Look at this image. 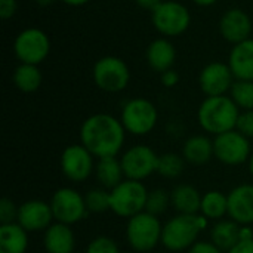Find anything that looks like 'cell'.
Here are the masks:
<instances>
[{
	"instance_id": "1",
	"label": "cell",
	"mask_w": 253,
	"mask_h": 253,
	"mask_svg": "<svg viewBox=\"0 0 253 253\" xmlns=\"http://www.w3.org/2000/svg\"><path fill=\"white\" fill-rule=\"evenodd\" d=\"M125 126L110 114H93L87 117L80 129L82 145L95 157H116L125 142Z\"/></svg>"
},
{
	"instance_id": "2",
	"label": "cell",
	"mask_w": 253,
	"mask_h": 253,
	"mask_svg": "<svg viewBox=\"0 0 253 253\" xmlns=\"http://www.w3.org/2000/svg\"><path fill=\"white\" fill-rule=\"evenodd\" d=\"M240 111L236 102L225 96H208L197 113L200 126L213 135H221L234 130L237 126Z\"/></svg>"
},
{
	"instance_id": "3",
	"label": "cell",
	"mask_w": 253,
	"mask_h": 253,
	"mask_svg": "<svg viewBox=\"0 0 253 253\" xmlns=\"http://www.w3.org/2000/svg\"><path fill=\"white\" fill-rule=\"evenodd\" d=\"M205 227L206 218L199 215H178L163 225L162 245L173 252L191 249Z\"/></svg>"
},
{
	"instance_id": "4",
	"label": "cell",
	"mask_w": 253,
	"mask_h": 253,
	"mask_svg": "<svg viewBox=\"0 0 253 253\" xmlns=\"http://www.w3.org/2000/svg\"><path fill=\"white\" fill-rule=\"evenodd\" d=\"M148 191L141 181L126 179L110 191V211L122 218H132L145 211Z\"/></svg>"
},
{
	"instance_id": "5",
	"label": "cell",
	"mask_w": 253,
	"mask_h": 253,
	"mask_svg": "<svg viewBox=\"0 0 253 253\" xmlns=\"http://www.w3.org/2000/svg\"><path fill=\"white\" fill-rule=\"evenodd\" d=\"M163 227L157 216L141 212L132 218H129L126 237L129 245L138 252H148L154 249L162 242Z\"/></svg>"
},
{
	"instance_id": "6",
	"label": "cell",
	"mask_w": 253,
	"mask_h": 253,
	"mask_svg": "<svg viewBox=\"0 0 253 253\" xmlns=\"http://www.w3.org/2000/svg\"><path fill=\"white\" fill-rule=\"evenodd\" d=\"M93 80L99 89L116 93L127 86L130 71L123 59L117 56H104L93 65Z\"/></svg>"
},
{
	"instance_id": "7",
	"label": "cell",
	"mask_w": 253,
	"mask_h": 253,
	"mask_svg": "<svg viewBox=\"0 0 253 253\" xmlns=\"http://www.w3.org/2000/svg\"><path fill=\"white\" fill-rule=\"evenodd\" d=\"M157 108L145 98H135L125 104L122 111V123L125 129L133 135H145L151 132L157 123Z\"/></svg>"
},
{
	"instance_id": "8",
	"label": "cell",
	"mask_w": 253,
	"mask_h": 253,
	"mask_svg": "<svg viewBox=\"0 0 253 253\" xmlns=\"http://www.w3.org/2000/svg\"><path fill=\"white\" fill-rule=\"evenodd\" d=\"M191 22L190 10L178 1H162L153 10V24L156 30L165 36H179L182 34Z\"/></svg>"
},
{
	"instance_id": "9",
	"label": "cell",
	"mask_w": 253,
	"mask_h": 253,
	"mask_svg": "<svg viewBox=\"0 0 253 253\" xmlns=\"http://www.w3.org/2000/svg\"><path fill=\"white\" fill-rule=\"evenodd\" d=\"M13 50L22 64L37 65L47 58L50 42L44 31L39 28H27L15 39Z\"/></svg>"
},
{
	"instance_id": "10",
	"label": "cell",
	"mask_w": 253,
	"mask_h": 253,
	"mask_svg": "<svg viewBox=\"0 0 253 253\" xmlns=\"http://www.w3.org/2000/svg\"><path fill=\"white\" fill-rule=\"evenodd\" d=\"M213 153L221 163L230 166L242 165L248 162V159H251L249 138H246L236 129L216 135L213 141Z\"/></svg>"
},
{
	"instance_id": "11",
	"label": "cell",
	"mask_w": 253,
	"mask_h": 253,
	"mask_svg": "<svg viewBox=\"0 0 253 253\" xmlns=\"http://www.w3.org/2000/svg\"><path fill=\"white\" fill-rule=\"evenodd\" d=\"M49 205L52 208L53 219L65 225L79 222L86 216L87 212L84 197H82L73 188H59L55 191Z\"/></svg>"
},
{
	"instance_id": "12",
	"label": "cell",
	"mask_w": 253,
	"mask_h": 253,
	"mask_svg": "<svg viewBox=\"0 0 253 253\" xmlns=\"http://www.w3.org/2000/svg\"><path fill=\"white\" fill-rule=\"evenodd\" d=\"M120 163L127 179L142 181L157 172L159 156L147 145H135L123 154Z\"/></svg>"
},
{
	"instance_id": "13",
	"label": "cell",
	"mask_w": 253,
	"mask_h": 253,
	"mask_svg": "<svg viewBox=\"0 0 253 253\" xmlns=\"http://www.w3.org/2000/svg\"><path fill=\"white\" fill-rule=\"evenodd\" d=\"M61 169L70 181H84L93 170V154L82 144L70 145L61 156Z\"/></svg>"
},
{
	"instance_id": "14",
	"label": "cell",
	"mask_w": 253,
	"mask_h": 253,
	"mask_svg": "<svg viewBox=\"0 0 253 253\" xmlns=\"http://www.w3.org/2000/svg\"><path fill=\"white\" fill-rule=\"evenodd\" d=\"M53 213L50 205L42 200H30L19 206L16 222L27 231H43L47 230L52 224Z\"/></svg>"
},
{
	"instance_id": "15",
	"label": "cell",
	"mask_w": 253,
	"mask_h": 253,
	"mask_svg": "<svg viewBox=\"0 0 253 253\" xmlns=\"http://www.w3.org/2000/svg\"><path fill=\"white\" fill-rule=\"evenodd\" d=\"M233 71L230 65L222 62H212L200 73V87L208 96H221L233 86Z\"/></svg>"
},
{
	"instance_id": "16",
	"label": "cell",
	"mask_w": 253,
	"mask_h": 253,
	"mask_svg": "<svg viewBox=\"0 0 253 253\" xmlns=\"http://www.w3.org/2000/svg\"><path fill=\"white\" fill-rule=\"evenodd\" d=\"M219 30L225 40L237 44L249 39V34L252 31L251 16L242 9H230L221 18Z\"/></svg>"
},
{
	"instance_id": "17",
	"label": "cell",
	"mask_w": 253,
	"mask_h": 253,
	"mask_svg": "<svg viewBox=\"0 0 253 253\" xmlns=\"http://www.w3.org/2000/svg\"><path fill=\"white\" fill-rule=\"evenodd\" d=\"M228 215L237 224H252L253 185H239L228 194Z\"/></svg>"
},
{
	"instance_id": "18",
	"label": "cell",
	"mask_w": 253,
	"mask_h": 253,
	"mask_svg": "<svg viewBox=\"0 0 253 253\" xmlns=\"http://www.w3.org/2000/svg\"><path fill=\"white\" fill-rule=\"evenodd\" d=\"M228 65L237 80L253 82V39L234 44Z\"/></svg>"
},
{
	"instance_id": "19",
	"label": "cell",
	"mask_w": 253,
	"mask_h": 253,
	"mask_svg": "<svg viewBox=\"0 0 253 253\" xmlns=\"http://www.w3.org/2000/svg\"><path fill=\"white\" fill-rule=\"evenodd\" d=\"M44 249L47 253H73L76 240L70 225L56 222L44 231Z\"/></svg>"
},
{
	"instance_id": "20",
	"label": "cell",
	"mask_w": 253,
	"mask_h": 253,
	"mask_svg": "<svg viewBox=\"0 0 253 253\" xmlns=\"http://www.w3.org/2000/svg\"><path fill=\"white\" fill-rule=\"evenodd\" d=\"M176 50L173 44L166 39H157L150 43L147 49V61L148 65L159 73H165L172 68L175 64Z\"/></svg>"
},
{
	"instance_id": "21",
	"label": "cell",
	"mask_w": 253,
	"mask_h": 253,
	"mask_svg": "<svg viewBox=\"0 0 253 253\" xmlns=\"http://www.w3.org/2000/svg\"><path fill=\"white\" fill-rule=\"evenodd\" d=\"M202 196L191 185H178L172 194L170 202L179 215H197L202 209Z\"/></svg>"
},
{
	"instance_id": "22",
	"label": "cell",
	"mask_w": 253,
	"mask_h": 253,
	"mask_svg": "<svg viewBox=\"0 0 253 253\" xmlns=\"http://www.w3.org/2000/svg\"><path fill=\"white\" fill-rule=\"evenodd\" d=\"M27 246V231L18 222L0 225V253H25Z\"/></svg>"
},
{
	"instance_id": "23",
	"label": "cell",
	"mask_w": 253,
	"mask_h": 253,
	"mask_svg": "<svg viewBox=\"0 0 253 253\" xmlns=\"http://www.w3.org/2000/svg\"><path fill=\"white\" fill-rule=\"evenodd\" d=\"M212 243L221 251L230 252L243 236V228L236 221H221L212 228Z\"/></svg>"
},
{
	"instance_id": "24",
	"label": "cell",
	"mask_w": 253,
	"mask_h": 253,
	"mask_svg": "<svg viewBox=\"0 0 253 253\" xmlns=\"http://www.w3.org/2000/svg\"><path fill=\"white\" fill-rule=\"evenodd\" d=\"M212 156H215L213 142L209 138L196 135L187 139L184 145V159L187 162L193 165H205L212 159Z\"/></svg>"
},
{
	"instance_id": "25",
	"label": "cell",
	"mask_w": 253,
	"mask_h": 253,
	"mask_svg": "<svg viewBox=\"0 0 253 253\" xmlns=\"http://www.w3.org/2000/svg\"><path fill=\"white\" fill-rule=\"evenodd\" d=\"M123 168L122 163L116 157H105L99 159L96 165V178L101 182V185L107 190L116 188L122 182L123 176Z\"/></svg>"
},
{
	"instance_id": "26",
	"label": "cell",
	"mask_w": 253,
	"mask_h": 253,
	"mask_svg": "<svg viewBox=\"0 0 253 253\" xmlns=\"http://www.w3.org/2000/svg\"><path fill=\"white\" fill-rule=\"evenodd\" d=\"M13 83L24 93L36 92L42 84V73L37 65L21 64L13 73Z\"/></svg>"
},
{
	"instance_id": "27",
	"label": "cell",
	"mask_w": 253,
	"mask_h": 253,
	"mask_svg": "<svg viewBox=\"0 0 253 253\" xmlns=\"http://www.w3.org/2000/svg\"><path fill=\"white\" fill-rule=\"evenodd\" d=\"M202 213L209 219H221L228 213V196L221 191H209L202 199Z\"/></svg>"
},
{
	"instance_id": "28",
	"label": "cell",
	"mask_w": 253,
	"mask_h": 253,
	"mask_svg": "<svg viewBox=\"0 0 253 253\" xmlns=\"http://www.w3.org/2000/svg\"><path fill=\"white\" fill-rule=\"evenodd\" d=\"M184 170V159L175 153H166L159 156L157 163V173L165 178H178Z\"/></svg>"
},
{
	"instance_id": "29",
	"label": "cell",
	"mask_w": 253,
	"mask_h": 253,
	"mask_svg": "<svg viewBox=\"0 0 253 253\" xmlns=\"http://www.w3.org/2000/svg\"><path fill=\"white\" fill-rule=\"evenodd\" d=\"M231 99L239 108L253 110V82L237 80L231 86Z\"/></svg>"
},
{
	"instance_id": "30",
	"label": "cell",
	"mask_w": 253,
	"mask_h": 253,
	"mask_svg": "<svg viewBox=\"0 0 253 253\" xmlns=\"http://www.w3.org/2000/svg\"><path fill=\"white\" fill-rule=\"evenodd\" d=\"M84 203L87 212L101 213L110 209V193L104 188H95L86 193Z\"/></svg>"
},
{
	"instance_id": "31",
	"label": "cell",
	"mask_w": 253,
	"mask_h": 253,
	"mask_svg": "<svg viewBox=\"0 0 253 253\" xmlns=\"http://www.w3.org/2000/svg\"><path fill=\"white\" fill-rule=\"evenodd\" d=\"M169 205V196L165 190H154L148 193L147 197V205H145V212L159 216L163 212H166Z\"/></svg>"
},
{
	"instance_id": "32",
	"label": "cell",
	"mask_w": 253,
	"mask_h": 253,
	"mask_svg": "<svg viewBox=\"0 0 253 253\" xmlns=\"http://www.w3.org/2000/svg\"><path fill=\"white\" fill-rule=\"evenodd\" d=\"M86 253H120V251L113 239L99 236L89 243Z\"/></svg>"
},
{
	"instance_id": "33",
	"label": "cell",
	"mask_w": 253,
	"mask_h": 253,
	"mask_svg": "<svg viewBox=\"0 0 253 253\" xmlns=\"http://www.w3.org/2000/svg\"><path fill=\"white\" fill-rule=\"evenodd\" d=\"M18 209L15 203L9 199H3L0 202V222L1 225L13 224L15 219H18Z\"/></svg>"
},
{
	"instance_id": "34",
	"label": "cell",
	"mask_w": 253,
	"mask_h": 253,
	"mask_svg": "<svg viewBox=\"0 0 253 253\" xmlns=\"http://www.w3.org/2000/svg\"><path fill=\"white\" fill-rule=\"evenodd\" d=\"M236 130H239L246 138H253V110H246L240 113Z\"/></svg>"
},
{
	"instance_id": "35",
	"label": "cell",
	"mask_w": 253,
	"mask_h": 253,
	"mask_svg": "<svg viewBox=\"0 0 253 253\" xmlns=\"http://www.w3.org/2000/svg\"><path fill=\"white\" fill-rule=\"evenodd\" d=\"M18 9L16 0H0V16L1 19H9L15 15Z\"/></svg>"
},
{
	"instance_id": "36",
	"label": "cell",
	"mask_w": 253,
	"mask_h": 253,
	"mask_svg": "<svg viewBox=\"0 0 253 253\" xmlns=\"http://www.w3.org/2000/svg\"><path fill=\"white\" fill-rule=\"evenodd\" d=\"M190 253H222L219 248H216L213 243L209 242H197L191 249Z\"/></svg>"
},
{
	"instance_id": "37",
	"label": "cell",
	"mask_w": 253,
	"mask_h": 253,
	"mask_svg": "<svg viewBox=\"0 0 253 253\" xmlns=\"http://www.w3.org/2000/svg\"><path fill=\"white\" fill-rule=\"evenodd\" d=\"M178 82H179V74H178L175 70L170 68V70L162 73V83H163L166 87H173Z\"/></svg>"
},
{
	"instance_id": "38",
	"label": "cell",
	"mask_w": 253,
	"mask_h": 253,
	"mask_svg": "<svg viewBox=\"0 0 253 253\" xmlns=\"http://www.w3.org/2000/svg\"><path fill=\"white\" fill-rule=\"evenodd\" d=\"M228 253H253V239L240 240Z\"/></svg>"
},
{
	"instance_id": "39",
	"label": "cell",
	"mask_w": 253,
	"mask_h": 253,
	"mask_svg": "<svg viewBox=\"0 0 253 253\" xmlns=\"http://www.w3.org/2000/svg\"><path fill=\"white\" fill-rule=\"evenodd\" d=\"M135 1L138 3V6H141L144 9H148L151 12L162 3V0H135Z\"/></svg>"
},
{
	"instance_id": "40",
	"label": "cell",
	"mask_w": 253,
	"mask_h": 253,
	"mask_svg": "<svg viewBox=\"0 0 253 253\" xmlns=\"http://www.w3.org/2000/svg\"><path fill=\"white\" fill-rule=\"evenodd\" d=\"M62 1L67 3V4H70V6H82V4L87 3L89 0H62Z\"/></svg>"
},
{
	"instance_id": "41",
	"label": "cell",
	"mask_w": 253,
	"mask_h": 253,
	"mask_svg": "<svg viewBox=\"0 0 253 253\" xmlns=\"http://www.w3.org/2000/svg\"><path fill=\"white\" fill-rule=\"evenodd\" d=\"M193 1L197 3V4H200V6H211V4L216 3L218 0H193Z\"/></svg>"
},
{
	"instance_id": "42",
	"label": "cell",
	"mask_w": 253,
	"mask_h": 253,
	"mask_svg": "<svg viewBox=\"0 0 253 253\" xmlns=\"http://www.w3.org/2000/svg\"><path fill=\"white\" fill-rule=\"evenodd\" d=\"M40 6H49V4H52L55 0H36Z\"/></svg>"
},
{
	"instance_id": "43",
	"label": "cell",
	"mask_w": 253,
	"mask_h": 253,
	"mask_svg": "<svg viewBox=\"0 0 253 253\" xmlns=\"http://www.w3.org/2000/svg\"><path fill=\"white\" fill-rule=\"evenodd\" d=\"M249 169H251V173L253 175V153L252 156H251V159H249Z\"/></svg>"
}]
</instances>
